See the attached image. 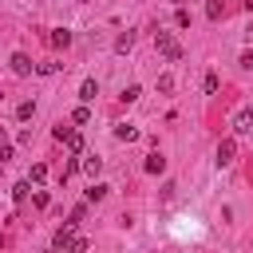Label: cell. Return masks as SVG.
Wrapping results in <instances>:
<instances>
[{"mask_svg":"<svg viewBox=\"0 0 253 253\" xmlns=\"http://www.w3.org/2000/svg\"><path fill=\"white\" fill-rule=\"evenodd\" d=\"M154 47H158V55L170 59V63L182 59V43L174 40V32H162V28H158V32H154Z\"/></svg>","mask_w":253,"mask_h":253,"instance_id":"cell-1","label":"cell"},{"mask_svg":"<svg viewBox=\"0 0 253 253\" xmlns=\"http://www.w3.org/2000/svg\"><path fill=\"white\" fill-rule=\"evenodd\" d=\"M79 233H75V221H63L59 229H55V241H51V253H67V245L75 241Z\"/></svg>","mask_w":253,"mask_h":253,"instance_id":"cell-2","label":"cell"},{"mask_svg":"<svg viewBox=\"0 0 253 253\" xmlns=\"http://www.w3.org/2000/svg\"><path fill=\"white\" fill-rule=\"evenodd\" d=\"M8 67H12V75H32L36 71V63H32V55H24V51H12V59H8Z\"/></svg>","mask_w":253,"mask_h":253,"instance_id":"cell-3","label":"cell"},{"mask_svg":"<svg viewBox=\"0 0 253 253\" xmlns=\"http://www.w3.org/2000/svg\"><path fill=\"white\" fill-rule=\"evenodd\" d=\"M233 150H237V142L233 138H221L217 142V166H229L233 162Z\"/></svg>","mask_w":253,"mask_h":253,"instance_id":"cell-4","label":"cell"},{"mask_svg":"<svg viewBox=\"0 0 253 253\" xmlns=\"http://www.w3.org/2000/svg\"><path fill=\"white\" fill-rule=\"evenodd\" d=\"M47 43H51V47H59V51H63V47H71V32H67V28H51Z\"/></svg>","mask_w":253,"mask_h":253,"instance_id":"cell-5","label":"cell"},{"mask_svg":"<svg viewBox=\"0 0 253 253\" xmlns=\"http://www.w3.org/2000/svg\"><path fill=\"white\" fill-rule=\"evenodd\" d=\"M115 138H119V142H134V138H138V126H134V123H115Z\"/></svg>","mask_w":253,"mask_h":253,"instance_id":"cell-6","label":"cell"},{"mask_svg":"<svg viewBox=\"0 0 253 253\" xmlns=\"http://www.w3.org/2000/svg\"><path fill=\"white\" fill-rule=\"evenodd\" d=\"M95 95H99V83H95V79H83V83H79V99H83V103H91Z\"/></svg>","mask_w":253,"mask_h":253,"instance_id":"cell-7","label":"cell"},{"mask_svg":"<svg viewBox=\"0 0 253 253\" xmlns=\"http://www.w3.org/2000/svg\"><path fill=\"white\" fill-rule=\"evenodd\" d=\"M162 170H166V158H162V154L154 150V154L146 158V174H162Z\"/></svg>","mask_w":253,"mask_h":253,"instance_id":"cell-8","label":"cell"},{"mask_svg":"<svg viewBox=\"0 0 253 253\" xmlns=\"http://www.w3.org/2000/svg\"><path fill=\"white\" fill-rule=\"evenodd\" d=\"M32 115H36V103H32V99H24V103L16 107V119H20V123H28Z\"/></svg>","mask_w":253,"mask_h":253,"instance_id":"cell-9","label":"cell"},{"mask_svg":"<svg viewBox=\"0 0 253 253\" xmlns=\"http://www.w3.org/2000/svg\"><path fill=\"white\" fill-rule=\"evenodd\" d=\"M107 190H111V186H103V182H91V190H87V202H103V198H107Z\"/></svg>","mask_w":253,"mask_h":253,"instance_id":"cell-10","label":"cell"},{"mask_svg":"<svg viewBox=\"0 0 253 253\" xmlns=\"http://www.w3.org/2000/svg\"><path fill=\"white\" fill-rule=\"evenodd\" d=\"M134 47V32H123L119 40H115V51H130Z\"/></svg>","mask_w":253,"mask_h":253,"instance_id":"cell-11","label":"cell"},{"mask_svg":"<svg viewBox=\"0 0 253 253\" xmlns=\"http://www.w3.org/2000/svg\"><path fill=\"white\" fill-rule=\"evenodd\" d=\"M71 123H91V107H87V103H79V107L71 111Z\"/></svg>","mask_w":253,"mask_h":253,"instance_id":"cell-12","label":"cell"},{"mask_svg":"<svg viewBox=\"0 0 253 253\" xmlns=\"http://www.w3.org/2000/svg\"><path fill=\"white\" fill-rule=\"evenodd\" d=\"M221 8H225V0H206V16L210 20H221Z\"/></svg>","mask_w":253,"mask_h":253,"instance_id":"cell-13","label":"cell"},{"mask_svg":"<svg viewBox=\"0 0 253 253\" xmlns=\"http://www.w3.org/2000/svg\"><path fill=\"white\" fill-rule=\"evenodd\" d=\"M138 95H142V87H138V83H126V87H123V103H134Z\"/></svg>","mask_w":253,"mask_h":253,"instance_id":"cell-14","label":"cell"},{"mask_svg":"<svg viewBox=\"0 0 253 253\" xmlns=\"http://www.w3.org/2000/svg\"><path fill=\"white\" fill-rule=\"evenodd\" d=\"M83 170H87L91 178H99V170H103V158H83Z\"/></svg>","mask_w":253,"mask_h":253,"instance_id":"cell-15","label":"cell"},{"mask_svg":"<svg viewBox=\"0 0 253 253\" xmlns=\"http://www.w3.org/2000/svg\"><path fill=\"white\" fill-rule=\"evenodd\" d=\"M28 194H32V182H16V186H12V198H16V202H24Z\"/></svg>","mask_w":253,"mask_h":253,"instance_id":"cell-16","label":"cell"},{"mask_svg":"<svg viewBox=\"0 0 253 253\" xmlns=\"http://www.w3.org/2000/svg\"><path fill=\"white\" fill-rule=\"evenodd\" d=\"M8 158H12V142H8V134L0 130V166H4Z\"/></svg>","mask_w":253,"mask_h":253,"instance_id":"cell-17","label":"cell"},{"mask_svg":"<svg viewBox=\"0 0 253 253\" xmlns=\"http://www.w3.org/2000/svg\"><path fill=\"white\" fill-rule=\"evenodd\" d=\"M67 150H71V154H79V150H83V134H75V130H71V134H67Z\"/></svg>","mask_w":253,"mask_h":253,"instance_id":"cell-18","label":"cell"},{"mask_svg":"<svg viewBox=\"0 0 253 253\" xmlns=\"http://www.w3.org/2000/svg\"><path fill=\"white\" fill-rule=\"evenodd\" d=\"M87 249H91V241H87V237H75V241L67 245V253H87Z\"/></svg>","mask_w":253,"mask_h":253,"instance_id":"cell-19","label":"cell"},{"mask_svg":"<svg viewBox=\"0 0 253 253\" xmlns=\"http://www.w3.org/2000/svg\"><path fill=\"white\" fill-rule=\"evenodd\" d=\"M158 91L170 95V91H174V75H158Z\"/></svg>","mask_w":253,"mask_h":253,"instance_id":"cell-20","label":"cell"},{"mask_svg":"<svg viewBox=\"0 0 253 253\" xmlns=\"http://www.w3.org/2000/svg\"><path fill=\"white\" fill-rule=\"evenodd\" d=\"M43 178H47V166H43V162H36V166H32V178H28V182H43Z\"/></svg>","mask_w":253,"mask_h":253,"instance_id":"cell-21","label":"cell"},{"mask_svg":"<svg viewBox=\"0 0 253 253\" xmlns=\"http://www.w3.org/2000/svg\"><path fill=\"white\" fill-rule=\"evenodd\" d=\"M174 24H178V28H190V12L178 8V12H174Z\"/></svg>","mask_w":253,"mask_h":253,"instance_id":"cell-22","label":"cell"},{"mask_svg":"<svg viewBox=\"0 0 253 253\" xmlns=\"http://www.w3.org/2000/svg\"><path fill=\"white\" fill-rule=\"evenodd\" d=\"M202 87H206V95H213V91H217V75H213V71H210V75H206V79H202Z\"/></svg>","mask_w":253,"mask_h":253,"instance_id":"cell-23","label":"cell"},{"mask_svg":"<svg viewBox=\"0 0 253 253\" xmlns=\"http://www.w3.org/2000/svg\"><path fill=\"white\" fill-rule=\"evenodd\" d=\"M32 206L43 210V206H47V194H43V190H32Z\"/></svg>","mask_w":253,"mask_h":253,"instance_id":"cell-24","label":"cell"},{"mask_svg":"<svg viewBox=\"0 0 253 253\" xmlns=\"http://www.w3.org/2000/svg\"><path fill=\"white\" fill-rule=\"evenodd\" d=\"M249 115H253V111H241V115H237V130H253V126H249Z\"/></svg>","mask_w":253,"mask_h":253,"instance_id":"cell-25","label":"cell"},{"mask_svg":"<svg viewBox=\"0 0 253 253\" xmlns=\"http://www.w3.org/2000/svg\"><path fill=\"white\" fill-rule=\"evenodd\" d=\"M51 134H55V138H59V142H67V134H71V126H63V123H59V126H55V130H51Z\"/></svg>","mask_w":253,"mask_h":253,"instance_id":"cell-26","label":"cell"},{"mask_svg":"<svg viewBox=\"0 0 253 253\" xmlns=\"http://www.w3.org/2000/svg\"><path fill=\"white\" fill-rule=\"evenodd\" d=\"M16 138H20V146H32V126H24V130H20Z\"/></svg>","mask_w":253,"mask_h":253,"instance_id":"cell-27","label":"cell"},{"mask_svg":"<svg viewBox=\"0 0 253 253\" xmlns=\"http://www.w3.org/2000/svg\"><path fill=\"white\" fill-rule=\"evenodd\" d=\"M170 4H178V8H182V0H170Z\"/></svg>","mask_w":253,"mask_h":253,"instance_id":"cell-28","label":"cell"},{"mask_svg":"<svg viewBox=\"0 0 253 253\" xmlns=\"http://www.w3.org/2000/svg\"><path fill=\"white\" fill-rule=\"evenodd\" d=\"M249 126H253V115H249Z\"/></svg>","mask_w":253,"mask_h":253,"instance_id":"cell-29","label":"cell"}]
</instances>
